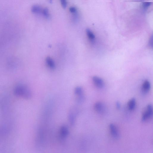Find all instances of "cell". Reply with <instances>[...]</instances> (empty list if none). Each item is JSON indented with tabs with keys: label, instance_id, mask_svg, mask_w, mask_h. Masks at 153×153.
Masks as SVG:
<instances>
[{
	"label": "cell",
	"instance_id": "obj_17",
	"mask_svg": "<svg viewBox=\"0 0 153 153\" xmlns=\"http://www.w3.org/2000/svg\"><path fill=\"white\" fill-rule=\"evenodd\" d=\"M61 2V3L62 5V6L64 8H66L67 5V2L65 0H61L60 1Z\"/></svg>",
	"mask_w": 153,
	"mask_h": 153
},
{
	"label": "cell",
	"instance_id": "obj_10",
	"mask_svg": "<svg viewBox=\"0 0 153 153\" xmlns=\"http://www.w3.org/2000/svg\"><path fill=\"white\" fill-rule=\"evenodd\" d=\"M136 105V100L134 98H132L128 102V106L129 110H132L134 109Z\"/></svg>",
	"mask_w": 153,
	"mask_h": 153
},
{
	"label": "cell",
	"instance_id": "obj_14",
	"mask_svg": "<svg viewBox=\"0 0 153 153\" xmlns=\"http://www.w3.org/2000/svg\"><path fill=\"white\" fill-rule=\"evenodd\" d=\"M43 15L44 16L47 18H48L50 17V14H49V10L47 8H45L43 11Z\"/></svg>",
	"mask_w": 153,
	"mask_h": 153
},
{
	"label": "cell",
	"instance_id": "obj_7",
	"mask_svg": "<svg viewBox=\"0 0 153 153\" xmlns=\"http://www.w3.org/2000/svg\"><path fill=\"white\" fill-rule=\"evenodd\" d=\"M76 114L73 111H70L69 115V119L70 123L72 125H74L76 121Z\"/></svg>",
	"mask_w": 153,
	"mask_h": 153
},
{
	"label": "cell",
	"instance_id": "obj_18",
	"mask_svg": "<svg viewBox=\"0 0 153 153\" xmlns=\"http://www.w3.org/2000/svg\"><path fill=\"white\" fill-rule=\"evenodd\" d=\"M116 106L118 109H120L121 107V104L120 102H117L116 104Z\"/></svg>",
	"mask_w": 153,
	"mask_h": 153
},
{
	"label": "cell",
	"instance_id": "obj_1",
	"mask_svg": "<svg viewBox=\"0 0 153 153\" xmlns=\"http://www.w3.org/2000/svg\"><path fill=\"white\" fill-rule=\"evenodd\" d=\"M14 93L15 96L25 99H29L31 97V92L29 89L28 86L22 84H19L15 86Z\"/></svg>",
	"mask_w": 153,
	"mask_h": 153
},
{
	"label": "cell",
	"instance_id": "obj_3",
	"mask_svg": "<svg viewBox=\"0 0 153 153\" xmlns=\"http://www.w3.org/2000/svg\"><path fill=\"white\" fill-rule=\"evenodd\" d=\"M111 134L115 139H118L119 137V132L116 126L113 124H111L109 126Z\"/></svg>",
	"mask_w": 153,
	"mask_h": 153
},
{
	"label": "cell",
	"instance_id": "obj_9",
	"mask_svg": "<svg viewBox=\"0 0 153 153\" xmlns=\"http://www.w3.org/2000/svg\"><path fill=\"white\" fill-rule=\"evenodd\" d=\"M46 62L51 69H54L55 68V64L52 59L50 57H48L46 59Z\"/></svg>",
	"mask_w": 153,
	"mask_h": 153
},
{
	"label": "cell",
	"instance_id": "obj_12",
	"mask_svg": "<svg viewBox=\"0 0 153 153\" xmlns=\"http://www.w3.org/2000/svg\"><path fill=\"white\" fill-rule=\"evenodd\" d=\"M31 10L32 12L34 14H39L41 12V8L39 6L34 5L32 7Z\"/></svg>",
	"mask_w": 153,
	"mask_h": 153
},
{
	"label": "cell",
	"instance_id": "obj_16",
	"mask_svg": "<svg viewBox=\"0 0 153 153\" xmlns=\"http://www.w3.org/2000/svg\"><path fill=\"white\" fill-rule=\"evenodd\" d=\"M70 12L72 13L76 14V11H77V10H76V8L73 7H70Z\"/></svg>",
	"mask_w": 153,
	"mask_h": 153
},
{
	"label": "cell",
	"instance_id": "obj_19",
	"mask_svg": "<svg viewBox=\"0 0 153 153\" xmlns=\"http://www.w3.org/2000/svg\"><path fill=\"white\" fill-rule=\"evenodd\" d=\"M153 36H152V37L150 39V40L149 41V45L150 46L152 47H153Z\"/></svg>",
	"mask_w": 153,
	"mask_h": 153
},
{
	"label": "cell",
	"instance_id": "obj_13",
	"mask_svg": "<svg viewBox=\"0 0 153 153\" xmlns=\"http://www.w3.org/2000/svg\"><path fill=\"white\" fill-rule=\"evenodd\" d=\"M75 93L77 96H80L84 95L83 89L80 86L76 87L75 90Z\"/></svg>",
	"mask_w": 153,
	"mask_h": 153
},
{
	"label": "cell",
	"instance_id": "obj_8",
	"mask_svg": "<svg viewBox=\"0 0 153 153\" xmlns=\"http://www.w3.org/2000/svg\"><path fill=\"white\" fill-rule=\"evenodd\" d=\"M151 88V84L148 80L144 81L142 86V90L144 92L146 93L150 90Z\"/></svg>",
	"mask_w": 153,
	"mask_h": 153
},
{
	"label": "cell",
	"instance_id": "obj_15",
	"mask_svg": "<svg viewBox=\"0 0 153 153\" xmlns=\"http://www.w3.org/2000/svg\"><path fill=\"white\" fill-rule=\"evenodd\" d=\"M151 3L148 2H145L143 3L142 6L144 10H146L151 5Z\"/></svg>",
	"mask_w": 153,
	"mask_h": 153
},
{
	"label": "cell",
	"instance_id": "obj_2",
	"mask_svg": "<svg viewBox=\"0 0 153 153\" xmlns=\"http://www.w3.org/2000/svg\"><path fill=\"white\" fill-rule=\"evenodd\" d=\"M153 114V107L151 105H148L147 106V110L144 112L142 115V120L144 122L148 120L152 116Z\"/></svg>",
	"mask_w": 153,
	"mask_h": 153
},
{
	"label": "cell",
	"instance_id": "obj_11",
	"mask_svg": "<svg viewBox=\"0 0 153 153\" xmlns=\"http://www.w3.org/2000/svg\"><path fill=\"white\" fill-rule=\"evenodd\" d=\"M86 32L87 35L90 41L93 42L94 41L95 36L94 34L89 29H87L86 30Z\"/></svg>",
	"mask_w": 153,
	"mask_h": 153
},
{
	"label": "cell",
	"instance_id": "obj_4",
	"mask_svg": "<svg viewBox=\"0 0 153 153\" xmlns=\"http://www.w3.org/2000/svg\"><path fill=\"white\" fill-rule=\"evenodd\" d=\"M92 79L94 83L97 87L100 88L103 87L104 82L102 79L97 76H93Z\"/></svg>",
	"mask_w": 153,
	"mask_h": 153
},
{
	"label": "cell",
	"instance_id": "obj_5",
	"mask_svg": "<svg viewBox=\"0 0 153 153\" xmlns=\"http://www.w3.org/2000/svg\"><path fill=\"white\" fill-rule=\"evenodd\" d=\"M94 109L95 111L98 113H102L104 111L105 106L102 102H97L95 103Z\"/></svg>",
	"mask_w": 153,
	"mask_h": 153
},
{
	"label": "cell",
	"instance_id": "obj_6",
	"mask_svg": "<svg viewBox=\"0 0 153 153\" xmlns=\"http://www.w3.org/2000/svg\"><path fill=\"white\" fill-rule=\"evenodd\" d=\"M68 134L69 130L67 127L65 126L62 127L60 130V136L61 139H65Z\"/></svg>",
	"mask_w": 153,
	"mask_h": 153
}]
</instances>
